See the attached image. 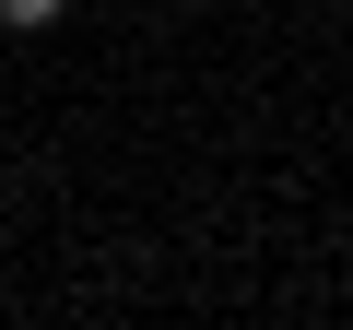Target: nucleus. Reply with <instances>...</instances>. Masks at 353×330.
I'll return each mask as SVG.
<instances>
[{"label":"nucleus","instance_id":"nucleus-1","mask_svg":"<svg viewBox=\"0 0 353 330\" xmlns=\"http://www.w3.org/2000/svg\"><path fill=\"white\" fill-rule=\"evenodd\" d=\"M59 12H71V0H0V24H12V36H48Z\"/></svg>","mask_w":353,"mask_h":330}]
</instances>
